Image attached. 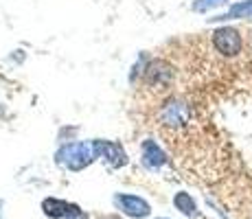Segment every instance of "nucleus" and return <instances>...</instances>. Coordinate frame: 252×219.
I'll use <instances>...</instances> for the list:
<instances>
[{"instance_id":"obj_1","label":"nucleus","mask_w":252,"mask_h":219,"mask_svg":"<svg viewBox=\"0 0 252 219\" xmlns=\"http://www.w3.org/2000/svg\"><path fill=\"white\" fill-rule=\"evenodd\" d=\"M94 149H92V143H68L62 145L60 152L55 154V160L60 167H66L70 171H81V169L90 167L92 160H94Z\"/></svg>"},{"instance_id":"obj_2","label":"nucleus","mask_w":252,"mask_h":219,"mask_svg":"<svg viewBox=\"0 0 252 219\" xmlns=\"http://www.w3.org/2000/svg\"><path fill=\"white\" fill-rule=\"evenodd\" d=\"M213 46H215L217 53H221V55L235 57V55H239L241 48H244V37H241V33L237 31V29L224 27L213 33Z\"/></svg>"},{"instance_id":"obj_3","label":"nucleus","mask_w":252,"mask_h":219,"mask_svg":"<svg viewBox=\"0 0 252 219\" xmlns=\"http://www.w3.org/2000/svg\"><path fill=\"white\" fill-rule=\"evenodd\" d=\"M42 213L51 219H86L88 217L77 204L64 202V199H57V197H46L42 202Z\"/></svg>"},{"instance_id":"obj_4","label":"nucleus","mask_w":252,"mask_h":219,"mask_svg":"<svg viewBox=\"0 0 252 219\" xmlns=\"http://www.w3.org/2000/svg\"><path fill=\"white\" fill-rule=\"evenodd\" d=\"M92 149H94L96 158H101L112 169H121L127 164V154L123 152L121 145L112 143V140H92Z\"/></svg>"},{"instance_id":"obj_5","label":"nucleus","mask_w":252,"mask_h":219,"mask_svg":"<svg viewBox=\"0 0 252 219\" xmlns=\"http://www.w3.org/2000/svg\"><path fill=\"white\" fill-rule=\"evenodd\" d=\"M114 206L119 208L123 215L132 217V219H145L149 217V213H152V206H149L147 202H145L143 197L138 195H127V193H116L112 197Z\"/></svg>"},{"instance_id":"obj_6","label":"nucleus","mask_w":252,"mask_h":219,"mask_svg":"<svg viewBox=\"0 0 252 219\" xmlns=\"http://www.w3.org/2000/svg\"><path fill=\"white\" fill-rule=\"evenodd\" d=\"M145 169L149 171H158L162 164H167V154L158 147L154 140H145L143 143V158H140Z\"/></svg>"},{"instance_id":"obj_7","label":"nucleus","mask_w":252,"mask_h":219,"mask_svg":"<svg viewBox=\"0 0 252 219\" xmlns=\"http://www.w3.org/2000/svg\"><path fill=\"white\" fill-rule=\"evenodd\" d=\"M162 123L167 125H184L187 123V105L182 101H169L167 105L162 108V114H160Z\"/></svg>"},{"instance_id":"obj_8","label":"nucleus","mask_w":252,"mask_h":219,"mask_svg":"<svg viewBox=\"0 0 252 219\" xmlns=\"http://www.w3.org/2000/svg\"><path fill=\"white\" fill-rule=\"evenodd\" d=\"M171 79V68H169L164 62H154L152 66L147 68V81L154 86H164Z\"/></svg>"},{"instance_id":"obj_9","label":"nucleus","mask_w":252,"mask_h":219,"mask_svg":"<svg viewBox=\"0 0 252 219\" xmlns=\"http://www.w3.org/2000/svg\"><path fill=\"white\" fill-rule=\"evenodd\" d=\"M173 206H176V211H180L182 215H187V217H200V211H197V206H195V199L184 191L173 195Z\"/></svg>"},{"instance_id":"obj_10","label":"nucleus","mask_w":252,"mask_h":219,"mask_svg":"<svg viewBox=\"0 0 252 219\" xmlns=\"http://www.w3.org/2000/svg\"><path fill=\"white\" fill-rule=\"evenodd\" d=\"M237 18H252V0L232 4L228 13H224L220 18H213V20H237Z\"/></svg>"},{"instance_id":"obj_11","label":"nucleus","mask_w":252,"mask_h":219,"mask_svg":"<svg viewBox=\"0 0 252 219\" xmlns=\"http://www.w3.org/2000/svg\"><path fill=\"white\" fill-rule=\"evenodd\" d=\"M224 2H228V0H195L193 9H195V11H208V9L220 7V4H224Z\"/></svg>"}]
</instances>
